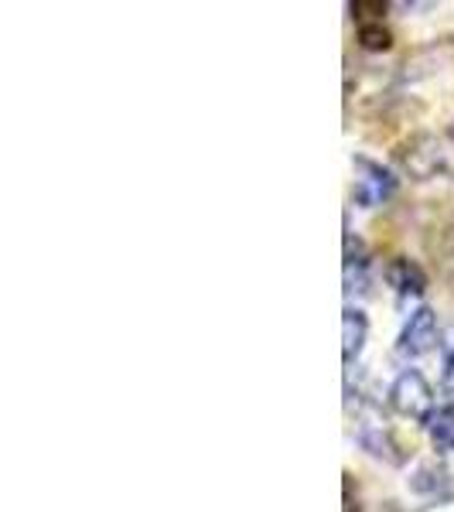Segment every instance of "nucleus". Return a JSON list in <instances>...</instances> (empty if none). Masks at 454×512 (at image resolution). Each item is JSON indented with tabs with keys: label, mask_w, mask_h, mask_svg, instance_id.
I'll use <instances>...</instances> for the list:
<instances>
[{
	"label": "nucleus",
	"mask_w": 454,
	"mask_h": 512,
	"mask_svg": "<svg viewBox=\"0 0 454 512\" xmlns=\"http://www.w3.org/2000/svg\"><path fill=\"white\" fill-rule=\"evenodd\" d=\"M390 403L396 414L410 417V420H431L434 414V393L431 383L417 373V369H407V373L396 376L393 390H390Z\"/></svg>",
	"instance_id": "obj_1"
},
{
	"label": "nucleus",
	"mask_w": 454,
	"mask_h": 512,
	"mask_svg": "<svg viewBox=\"0 0 454 512\" xmlns=\"http://www.w3.org/2000/svg\"><path fill=\"white\" fill-rule=\"evenodd\" d=\"M356 171H359V178H356V192L352 195H356V202L362 209H373V205H379L383 198H390L396 192V178L386 168H379V164L359 158Z\"/></svg>",
	"instance_id": "obj_2"
},
{
	"label": "nucleus",
	"mask_w": 454,
	"mask_h": 512,
	"mask_svg": "<svg viewBox=\"0 0 454 512\" xmlns=\"http://www.w3.org/2000/svg\"><path fill=\"white\" fill-rule=\"evenodd\" d=\"M437 342V318L431 308H420L410 315L407 328H403L400 335V345H396V352L403 355V359H414V355H424L431 352Z\"/></svg>",
	"instance_id": "obj_3"
},
{
	"label": "nucleus",
	"mask_w": 454,
	"mask_h": 512,
	"mask_svg": "<svg viewBox=\"0 0 454 512\" xmlns=\"http://www.w3.org/2000/svg\"><path fill=\"white\" fill-rule=\"evenodd\" d=\"M386 280H390V287H396V294H403V297H420L427 291V277L414 260H393L390 270H386Z\"/></svg>",
	"instance_id": "obj_4"
},
{
	"label": "nucleus",
	"mask_w": 454,
	"mask_h": 512,
	"mask_svg": "<svg viewBox=\"0 0 454 512\" xmlns=\"http://www.w3.org/2000/svg\"><path fill=\"white\" fill-rule=\"evenodd\" d=\"M366 332H369V321L362 315L359 308H345L342 311V359L345 366H352V359L362 352V342H366Z\"/></svg>",
	"instance_id": "obj_5"
},
{
	"label": "nucleus",
	"mask_w": 454,
	"mask_h": 512,
	"mask_svg": "<svg viewBox=\"0 0 454 512\" xmlns=\"http://www.w3.org/2000/svg\"><path fill=\"white\" fill-rule=\"evenodd\" d=\"M427 431H431L437 451H454V407L434 410L431 420H427Z\"/></svg>",
	"instance_id": "obj_6"
},
{
	"label": "nucleus",
	"mask_w": 454,
	"mask_h": 512,
	"mask_svg": "<svg viewBox=\"0 0 454 512\" xmlns=\"http://www.w3.org/2000/svg\"><path fill=\"white\" fill-rule=\"evenodd\" d=\"M359 45L369 48V52H386L393 45V38L383 24H359Z\"/></svg>",
	"instance_id": "obj_7"
},
{
	"label": "nucleus",
	"mask_w": 454,
	"mask_h": 512,
	"mask_svg": "<svg viewBox=\"0 0 454 512\" xmlns=\"http://www.w3.org/2000/svg\"><path fill=\"white\" fill-rule=\"evenodd\" d=\"M352 14H356L362 24H369V21L383 24L379 21V14H386V4L383 0H356V4H352Z\"/></svg>",
	"instance_id": "obj_8"
},
{
	"label": "nucleus",
	"mask_w": 454,
	"mask_h": 512,
	"mask_svg": "<svg viewBox=\"0 0 454 512\" xmlns=\"http://www.w3.org/2000/svg\"><path fill=\"white\" fill-rule=\"evenodd\" d=\"M345 512H359V502L352 499V475L345 472Z\"/></svg>",
	"instance_id": "obj_9"
},
{
	"label": "nucleus",
	"mask_w": 454,
	"mask_h": 512,
	"mask_svg": "<svg viewBox=\"0 0 454 512\" xmlns=\"http://www.w3.org/2000/svg\"><path fill=\"white\" fill-rule=\"evenodd\" d=\"M444 386L454 393V352H448V362H444Z\"/></svg>",
	"instance_id": "obj_10"
}]
</instances>
